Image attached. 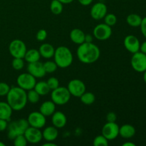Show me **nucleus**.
Wrapping results in <instances>:
<instances>
[{"instance_id": "nucleus-40", "label": "nucleus", "mask_w": 146, "mask_h": 146, "mask_svg": "<svg viewBox=\"0 0 146 146\" xmlns=\"http://www.w3.org/2000/svg\"><path fill=\"white\" fill-rule=\"evenodd\" d=\"M140 27H141L142 34L146 38V17H144L143 19H142V21H141Z\"/></svg>"}, {"instance_id": "nucleus-2", "label": "nucleus", "mask_w": 146, "mask_h": 146, "mask_svg": "<svg viewBox=\"0 0 146 146\" xmlns=\"http://www.w3.org/2000/svg\"><path fill=\"white\" fill-rule=\"evenodd\" d=\"M7 102L13 111H21L27 104V94L25 90L19 86L12 87L7 95Z\"/></svg>"}, {"instance_id": "nucleus-18", "label": "nucleus", "mask_w": 146, "mask_h": 146, "mask_svg": "<svg viewBox=\"0 0 146 146\" xmlns=\"http://www.w3.org/2000/svg\"><path fill=\"white\" fill-rule=\"evenodd\" d=\"M39 111L46 117L52 115L56 111V104L52 101H44L40 106Z\"/></svg>"}, {"instance_id": "nucleus-30", "label": "nucleus", "mask_w": 146, "mask_h": 146, "mask_svg": "<svg viewBox=\"0 0 146 146\" xmlns=\"http://www.w3.org/2000/svg\"><path fill=\"white\" fill-rule=\"evenodd\" d=\"M43 65H44V70H45L46 74H52V73L55 72L57 70V68H58L55 61H46L43 64Z\"/></svg>"}, {"instance_id": "nucleus-20", "label": "nucleus", "mask_w": 146, "mask_h": 146, "mask_svg": "<svg viewBox=\"0 0 146 146\" xmlns=\"http://www.w3.org/2000/svg\"><path fill=\"white\" fill-rule=\"evenodd\" d=\"M39 54L41 57L44 58H51L54 56V52H55V48L51 44L45 43L40 46Z\"/></svg>"}, {"instance_id": "nucleus-9", "label": "nucleus", "mask_w": 146, "mask_h": 146, "mask_svg": "<svg viewBox=\"0 0 146 146\" xmlns=\"http://www.w3.org/2000/svg\"><path fill=\"white\" fill-rule=\"evenodd\" d=\"M94 36L100 41H106L112 35V29L105 23L99 24L95 27L93 31Z\"/></svg>"}, {"instance_id": "nucleus-32", "label": "nucleus", "mask_w": 146, "mask_h": 146, "mask_svg": "<svg viewBox=\"0 0 146 146\" xmlns=\"http://www.w3.org/2000/svg\"><path fill=\"white\" fill-rule=\"evenodd\" d=\"M104 19V23L109 27H113L117 22V17L114 14H106Z\"/></svg>"}, {"instance_id": "nucleus-26", "label": "nucleus", "mask_w": 146, "mask_h": 146, "mask_svg": "<svg viewBox=\"0 0 146 146\" xmlns=\"http://www.w3.org/2000/svg\"><path fill=\"white\" fill-rule=\"evenodd\" d=\"M126 21L129 26L132 27H138L141 26L142 18L137 14H131L127 17Z\"/></svg>"}, {"instance_id": "nucleus-13", "label": "nucleus", "mask_w": 146, "mask_h": 146, "mask_svg": "<svg viewBox=\"0 0 146 146\" xmlns=\"http://www.w3.org/2000/svg\"><path fill=\"white\" fill-rule=\"evenodd\" d=\"M27 142L31 144H36L42 140V132L38 128L29 126L24 133Z\"/></svg>"}, {"instance_id": "nucleus-12", "label": "nucleus", "mask_w": 146, "mask_h": 146, "mask_svg": "<svg viewBox=\"0 0 146 146\" xmlns=\"http://www.w3.org/2000/svg\"><path fill=\"white\" fill-rule=\"evenodd\" d=\"M119 128L115 122H107L103 127L101 133L108 141H112L119 135Z\"/></svg>"}, {"instance_id": "nucleus-28", "label": "nucleus", "mask_w": 146, "mask_h": 146, "mask_svg": "<svg viewBox=\"0 0 146 146\" xmlns=\"http://www.w3.org/2000/svg\"><path fill=\"white\" fill-rule=\"evenodd\" d=\"M80 98L81 102L85 105H91L96 101L95 95L91 92H85Z\"/></svg>"}, {"instance_id": "nucleus-14", "label": "nucleus", "mask_w": 146, "mask_h": 146, "mask_svg": "<svg viewBox=\"0 0 146 146\" xmlns=\"http://www.w3.org/2000/svg\"><path fill=\"white\" fill-rule=\"evenodd\" d=\"M107 11L108 8L105 4L102 2H97L92 6L90 14L94 19L101 20L106 15Z\"/></svg>"}, {"instance_id": "nucleus-11", "label": "nucleus", "mask_w": 146, "mask_h": 146, "mask_svg": "<svg viewBox=\"0 0 146 146\" xmlns=\"http://www.w3.org/2000/svg\"><path fill=\"white\" fill-rule=\"evenodd\" d=\"M27 120L29 126L34 127V128H38V129L44 128L46 123V116H44L40 111L39 112L38 111L31 112L29 115Z\"/></svg>"}, {"instance_id": "nucleus-5", "label": "nucleus", "mask_w": 146, "mask_h": 146, "mask_svg": "<svg viewBox=\"0 0 146 146\" xmlns=\"http://www.w3.org/2000/svg\"><path fill=\"white\" fill-rule=\"evenodd\" d=\"M71 94L68 91V88L64 86H58L56 89L52 90L51 94V101L56 105L62 106L65 105L69 101L71 98Z\"/></svg>"}, {"instance_id": "nucleus-36", "label": "nucleus", "mask_w": 146, "mask_h": 146, "mask_svg": "<svg viewBox=\"0 0 146 146\" xmlns=\"http://www.w3.org/2000/svg\"><path fill=\"white\" fill-rule=\"evenodd\" d=\"M10 86L5 82H0V96H7L10 90Z\"/></svg>"}, {"instance_id": "nucleus-46", "label": "nucleus", "mask_w": 146, "mask_h": 146, "mask_svg": "<svg viewBox=\"0 0 146 146\" xmlns=\"http://www.w3.org/2000/svg\"><path fill=\"white\" fill-rule=\"evenodd\" d=\"M123 146H135V144L132 142H126L123 144Z\"/></svg>"}, {"instance_id": "nucleus-3", "label": "nucleus", "mask_w": 146, "mask_h": 146, "mask_svg": "<svg viewBox=\"0 0 146 146\" xmlns=\"http://www.w3.org/2000/svg\"><path fill=\"white\" fill-rule=\"evenodd\" d=\"M54 57L57 66L61 68L70 66L73 62V54L71 50L64 46H61L56 48Z\"/></svg>"}, {"instance_id": "nucleus-21", "label": "nucleus", "mask_w": 146, "mask_h": 146, "mask_svg": "<svg viewBox=\"0 0 146 146\" xmlns=\"http://www.w3.org/2000/svg\"><path fill=\"white\" fill-rule=\"evenodd\" d=\"M135 134V128L130 124H124L119 128V135L125 139L133 138Z\"/></svg>"}, {"instance_id": "nucleus-44", "label": "nucleus", "mask_w": 146, "mask_h": 146, "mask_svg": "<svg viewBox=\"0 0 146 146\" xmlns=\"http://www.w3.org/2000/svg\"><path fill=\"white\" fill-rule=\"evenodd\" d=\"M57 145L54 143H53V141H46V143L43 144V146H56Z\"/></svg>"}, {"instance_id": "nucleus-8", "label": "nucleus", "mask_w": 146, "mask_h": 146, "mask_svg": "<svg viewBox=\"0 0 146 146\" xmlns=\"http://www.w3.org/2000/svg\"><path fill=\"white\" fill-rule=\"evenodd\" d=\"M131 60V64L132 68L137 72L142 73L146 70V54L141 51L133 54Z\"/></svg>"}, {"instance_id": "nucleus-19", "label": "nucleus", "mask_w": 146, "mask_h": 146, "mask_svg": "<svg viewBox=\"0 0 146 146\" xmlns=\"http://www.w3.org/2000/svg\"><path fill=\"white\" fill-rule=\"evenodd\" d=\"M58 129L54 125L46 127L42 132V137L46 141H54L58 138Z\"/></svg>"}, {"instance_id": "nucleus-39", "label": "nucleus", "mask_w": 146, "mask_h": 146, "mask_svg": "<svg viewBox=\"0 0 146 146\" xmlns=\"http://www.w3.org/2000/svg\"><path fill=\"white\" fill-rule=\"evenodd\" d=\"M8 126V121L0 118V132L6 131Z\"/></svg>"}, {"instance_id": "nucleus-41", "label": "nucleus", "mask_w": 146, "mask_h": 146, "mask_svg": "<svg viewBox=\"0 0 146 146\" xmlns=\"http://www.w3.org/2000/svg\"><path fill=\"white\" fill-rule=\"evenodd\" d=\"M78 2L83 6H88L93 2L94 0H78Z\"/></svg>"}, {"instance_id": "nucleus-43", "label": "nucleus", "mask_w": 146, "mask_h": 146, "mask_svg": "<svg viewBox=\"0 0 146 146\" xmlns=\"http://www.w3.org/2000/svg\"><path fill=\"white\" fill-rule=\"evenodd\" d=\"M93 36L90 35V34H86L85 35V41L84 42L91 43L93 42Z\"/></svg>"}, {"instance_id": "nucleus-34", "label": "nucleus", "mask_w": 146, "mask_h": 146, "mask_svg": "<svg viewBox=\"0 0 146 146\" xmlns=\"http://www.w3.org/2000/svg\"><path fill=\"white\" fill-rule=\"evenodd\" d=\"M13 141H14V145L15 146H26L28 143L24 134L17 135L13 139Z\"/></svg>"}, {"instance_id": "nucleus-45", "label": "nucleus", "mask_w": 146, "mask_h": 146, "mask_svg": "<svg viewBox=\"0 0 146 146\" xmlns=\"http://www.w3.org/2000/svg\"><path fill=\"white\" fill-rule=\"evenodd\" d=\"M60 2L62 3L63 4H71V2L74 1V0H58Z\"/></svg>"}, {"instance_id": "nucleus-7", "label": "nucleus", "mask_w": 146, "mask_h": 146, "mask_svg": "<svg viewBox=\"0 0 146 146\" xmlns=\"http://www.w3.org/2000/svg\"><path fill=\"white\" fill-rule=\"evenodd\" d=\"M17 83L19 87L28 91L34 88L36 80L35 77L29 73H23L17 77Z\"/></svg>"}, {"instance_id": "nucleus-31", "label": "nucleus", "mask_w": 146, "mask_h": 146, "mask_svg": "<svg viewBox=\"0 0 146 146\" xmlns=\"http://www.w3.org/2000/svg\"><path fill=\"white\" fill-rule=\"evenodd\" d=\"M93 144L94 146H108V140L104 135H100L94 138Z\"/></svg>"}, {"instance_id": "nucleus-27", "label": "nucleus", "mask_w": 146, "mask_h": 146, "mask_svg": "<svg viewBox=\"0 0 146 146\" xmlns=\"http://www.w3.org/2000/svg\"><path fill=\"white\" fill-rule=\"evenodd\" d=\"M63 4L58 0H52L50 4V10L55 15H58L63 11Z\"/></svg>"}, {"instance_id": "nucleus-1", "label": "nucleus", "mask_w": 146, "mask_h": 146, "mask_svg": "<svg viewBox=\"0 0 146 146\" xmlns=\"http://www.w3.org/2000/svg\"><path fill=\"white\" fill-rule=\"evenodd\" d=\"M77 57L81 63L86 64H94L98 61L101 51L99 48L93 42H84L78 46L76 51Z\"/></svg>"}, {"instance_id": "nucleus-48", "label": "nucleus", "mask_w": 146, "mask_h": 146, "mask_svg": "<svg viewBox=\"0 0 146 146\" xmlns=\"http://www.w3.org/2000/svg\"><path fill=\"white\" fill-rule=\"evenodd\" d=\"M0 146H5V143H4L3 142L0 141Z\"/></svg>"}, {"instance_id": "nucleus-33", "label": "nucleus", "mask_w": 146, "mask_h": 146, "mask_svg": "<svg viewBox=\"0 0 146 146\" xmlns=\"http://www.w3.org/2000/svg\"><path fill=\"white\" fill-rule=\"evenodd\" d=\"M11 65L14 69L17 70V71H19L21 70L24 66V58H14L12 60V63Z\"/></svg>"}, {"instance_id": "nucleus-22", "label": "nucleus", "mask_w": 146, "mask_h": 146, "mask_svg": "<svg viewBox=\"0 0 146 146\" xmlns=\"http://www.w3.org/2000/svg\"><path fill=\"white\" fill-rule=\"evenodd\" d=\"M85 35L84 31L80 29H74L70 32V38L74 44L80 45L85 41Z\"/></svg>"}, {"instance_id": "nucleus-24", "label": "nucleus", "mask_w": 146, "mask_h": 146, "mask_svg": "<svg viewBox=\"0 0 146 146\" xmlns=\"http://www.w3.org/2000/svg\"><path fill=\"white\" fill-rule=\"evenodd\" d=\"M40 58H41V55L39 54V51L35 48H31V49L27 50L24 57V60L29 64L39 61Z\"/></svg>"}, {"instance_id": "nucleus-37", "label": "nucleus", "mask_w": 146, "mask_h": 146, "mask_svg": "<svg viewBox=\"0 0 146 146\" xmlns=\"http://www.w3.org/2000/svg\"><path fill=\"white\" fill-rule=\"evenodd\" d=\"M47 37V31L45 29H40L37 31L36 38L37 41H44Z\"/></svg>"}, {"instance_id": "nucleus-42", "label": "nucleus", "mask_w": 146, "mask_h": 146, "mask_svg": "<svg viewBox=\"0 0 146 146\" xmlns=\"http://www.w3.org/2000/svg\"><path fill=\"white\" fill-rule=\"evenodd\" d=\"M140 51L143 54H146V41H143L140 46Z\"/></svg>"}, {"instance_id": "nucleus-29", "label": "nucleus", "mask_w": 146, "mask_h": 146, "mask_svg": "<svg viewBox=\"0 0 146 146\" xmlns=\"http://www.w3.org/2000/svg\"><path fill=\"white\" fill-rule=\"evenodd\" d=\"M27 94V101L31 104H36L38 102L40 99V95L33 88V89L29 90Z\"/></svg>"}, {"instance_id": "nucleus-15", "label": "nucleus", "mask_w": 146, "mask_h": 146, "mask_svg": "<svg viewBox=\"0 0 146 146\" xmlns=\"http://www.w3.org/2000/svg\"><path fill=\"white\" fill-rule=\"evenodd\" d=\"M27 71H28V73L31 74L36 78H43L46 74L45 70H44V65L39 61L29 63L27 66Z\"/></svg>"}, {"instance_id": "nucleus-10", "label": "nucleus", "mask_w": 146, "mask_h": 146, "mask_svg": "<svg viewBox=\"0 0 146 146\" xmlns=\"http://www.w3.org/2000/svg\"><path fill=\"white\" fill-rule=\"evenodd\" d=\"M68 91L71 96L80 98L86 92V85L79 79H73L69 81L67 86Z\"/></svg>"}, {"instance_id": "nucleus-47", "label": "nucleus", "mask_w": 146, "mask_h": 146, "mask_svg": "<svg viewBox=\"0 0 146 146\" xmlns=\"http://www.w3.org/2000/svg\"><path fill=\"white\" fill-rule=\"evenodd\" d=\"M144 74H143V80L144 81H145V83L146 84V70L145 71H144Z\"/></svg>"}, {"instance_id": "nucleus-6", "label": "nucleus", "mask_w": 146, "mask_h": 146, "mask_svg": "<svg viewBox=\"0 0 146 146\" xmlns=\"http://www.w3.org/2000/svg\"><path fill=\"white\" fill-rule=\"evenodd\" d=\"M9 51L14 58H24L27 51L25 43L20 39H14L9 44Z\"/></svg>"}, {"instance_id": "nucleus-16", "label": "nucleus", "mask_w": 146, "mask_h": 146, "mask_svg": "<svg viewBox=\"0 0 146 146\" xmlns=\"http://www.w3.org/2000/svg\"><path fill=\"white\" fill-rule=\"evenodd\" d=\"M124 46L126 50L132 54L138 52L140 51V41L135 36L128 35L124 38Z\"/></svg>"}, {"instance_id": "nucleus-23", "label": "nucleus", "mask_w": 146, "mask_h": 146, "mask_svg": "<svg viewBox=\"0 0 146 146\" xmlns=\"http://www.w3.org/2000/svg\"><path fill=\"white\" fill-rule=\"evenodd\" d=\"M13 109L7 102L0 101V118L9 121L12 115Z\"/></svg>"}, {"instance_id": "nucleus-25", "label": "nucleus", "mask_w": 146, "mask_h": 146, "mask_svg": "<svg viewBox=\"0 0 146 146\" xmlns=\"http://www.w3.org/2000/svg\"><path fill=\"white\" fill-rule=\"evenodd\" d=\"M34 89L40 95V96H46L50 92V88L48 87V84H47L46 81H38V82L36 83V85L34 86Z\"/></svg>"}, {"instance_id": "nucleus-38", "label": "nucleus", "mask_w": 146, "mask_h": 146, "mask_svg": "<svg viewBox=\"0 0 146 146\" xmlns=\"http://www.w3.org/2000/svg\"><path fill=\"white\" fill-rule=\"evenodd\" d=\"M116 119L117 115L114 112H109L106 115L107 122H115Z\"/></svg>"}, {"instance_id": "nucleus-4", "label": "nucleus", "mask_w": 146, "mask_h": 146, "mask_svg": "<svg viewBox=\"0 0 146 146\" xmlns=\"http://www.w3.org/2000/svg\"><path fill=\"white\" fill-rule=\"evenodd\" d=\"M29 126V125L28 121L24 118L11 121L10 123H8L7 129V136L9 139L13 140L17 135L24 134Z\"/></svg>"}, {"instance_id": "nucleus-35", "label": "nucleus", "mask_w": 146, "mask_h": 146, "mask_svg": "<svg viewBox=\"0 0 146 146\" xmlns=\"http://www.w3.org/2000/svg\"><path fill=\"white\" fill-rule=\"evenodd\" d=\"M46 83L48 84V87H49L50 90H51V91L56 89V88L59 86V81L56 77H51V78H49L47 80Z\"/></svg>"}, {"instance_id": "nucleus-17", "label": "nucleus", "mask_w": 146, "mask_h": 146, "mask_svg": "<svg viewBox=\"0 0 146 146\" xmlns=\"http://www.w3.org/2000/svg\"><path fill=\"white\" fill-rule=\"evenodd\" d=\"M51 121L54 127L56 128H62L66 125L67 118L64 113L61 111H55L52 114Z\"/></svg>"}]
</instances>
